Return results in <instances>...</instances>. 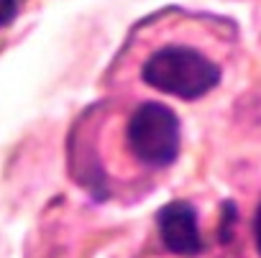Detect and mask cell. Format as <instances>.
I'll use <instances>...</instances> for the list:
<instances>
[{"label": "cell", "instance_id": "2", "mask_svg": "<svg viewBox=\"0 0 261 258\" xmlns=\"http://www.w3.org/2000/svg\"><path fill=\"white\" fill-rule=\"evenodd\" d=\"M123 149L144 169H167L177 161L182 149V128L172 107L146 100L125 115Z\"/></svg>", "mask_w": 261, "mask_h": 258}, {"label": "cell", "instance_id": "1", "mask_svg": "<svg viewBox=\"0 0 261 258\" xmlns=\"http://www.w3.org/2000/svg\"><path fill=\"white\" fill-rule=\"evenodd\" d=\"M141 82L164 95L197 100L218 87L220 67L192 44L164 41L144 56Z\"/></svg>", "mask_w": 261, "mask_h": 258}, {"label": "cell", "instance_id": "4", "mask_svg": "<svg viewBox=\"0 0 261 258\" xmlns=\"http://www.w3.org/2000/svg\"><path fill=\"white\" fill-rule=\"evenodd\" d=\"M16 11H18V0H0V28L16 18Z\"/></svg>", "mask_w": 261, "mask_h": 258}, {"label": "cell", "instance_id": "3", "mask_svg": "<svg viewBox=\"0 0 261 258\" xmlns=\"http://www.w3.org/2000/svg\"><path fill=\"white\" fill-rule=\"evenodd\" d=\"M159 235L164 245L177 255H200L202 253V238L197 227V212L190 202L177 199L159 210L156 215Z\"/></svg>", "mask_w": 261, "mask_h": 258}, {"label": "cell", "instance_id": "5", "mask_svg": "<svg viewBox=\"0 0 261 258\" xmlns=\"http://www.w3.org/2000/svg\"><path fill=\"white\" fill-rule=\"evenodd\" d=\"M253 238H256V248L261 253V205L256 210V217H253Z\"/></svg>", "mask_w": 261, "mask_h": 258}]
</instances>
